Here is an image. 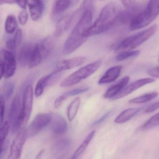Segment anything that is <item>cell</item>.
<instances>
[{"label":"cell","instance_id":"30bf717a","mask_svg":"<svg viewBox=\"0 0 159 159\" xmlns=\"http://www.w3.org/2000/svg\"><path fill=\"white\" fill-rule=\"evenodd\" d=\"M33 104V89L32 85H29L23 92L22 99L23 128L25 126L31 114Z\"/></svg>","mask_w":159,"mask_h":159},{"label":"cell","instance_id":"f1b7e54d","mask_svg":"<svg viewBox=\"0 0 159 159\" xmlns=\"http://www.w3.org/2000/svg\"><path fill=\"white\" fill-rule=\"evenodd\" d=\"M17 21L16 16L13 15H8L6 20L5 29L7 33L13 34L17 28Z\"/></svg>","mask_w":159,"mask_h":159},{"label":"cell","instance_id":"e575fe53","mask_svg":"<svg viewBox=\"0 0 159 159\" xmlns=\"http://www.w3.org/2000/svg\"><path fill=\"white\" fill-rule=\"evenodd\" d=\"M28 12L26 10L21 11L18 16V21L20 24L21 25H25L28 21Z\"/></svg>","mask_w":159,"mask_h":159},{"label":"cell","instance_id":"9a60e30c","mask_svg":"<svg viewBox=\"0 0 159 159\" xmlns=\"http://www.w3.org/2000/svg\"><path fill=\"white\" fill-rule=\"evenodd\" d=\"M27 6L29 7L31 18L33 21H38L42 17L43 14L44 3L40 0L28 1Z\"/></svg>","mask_w":159,"mask_h":159},{"label":"cell","instance_id":"7a4b0ae2","mask_svg":"<svg viewBox=\"0 0 159 159\" xmlns=\"http://www.w3.org/2000/svg\"><path fill=\"white\" fill-rule=\"evenodd\" d=\"M121 10L120 6L115 2L108 3L101 11L95 22L85 32L87 37L100 34L117 24Z\"/></svg>","mask_w":159,"mask_h":159},{"label":"cell","instance_id":"b9f144b4","mask_svg":"<svg viewBox=\"0 0 159 159\" xmlns=\"http://www.w3.org/2000/svg\"><path fill=\"white\" fill-rule=\"evenodd\" d=\"M44 152L45 150H42L41 151H40V152L37 154L35 159H41L42 156H43L44 153Z\"/></svg>","mask_w":159,"mask_h":159},{"label":"cell","instance_id":"1f68e13d","mask_svg":"<svg viewBox=\"0 0 159 159\" xmlns=\"http://www.w3.org/2000/svg\"><path fill=\"white\" fill-rule=\"evenodd\" d=\"M139 50H128L120 53L116 57L117 61H122L131 58H135L140 55Z\"/></svg>","mask_w":159,"mask_h":159},{"label":"cell","instance_id":"7bdbcfd3","mask_svg":"<svg viewBox=\"0 0 159 159\" xmlns=\"http://www.w3.org/2000/svg\"><path fill=\"white\" fill-rule=\"evenodd\" d=\"M4 76V72H3V68L2 66V64L0 63V80L1 78L3 77Z\"/></svg>","mask_w":159,"mask_h":159},{"label":"cell","instance_id":"484cf974","mask_svg":"<svg viewBox=\"0 0 159 159\" xmlns=\"http://www.w3.org/2000/svg\"><path fill=\"white\" fill-rule=\"evenodd\" d=\"M22 40V31L20 29H18L15 34L13 38L9 39L6 42L7 48L11 50H15L21 44Z\"/></svg>","mask_w":159,"mask_h":159},{"label":"cell","instance_id":"d4e9b609","mask_svg":"<svg viewBox=\"0 0 159 159\" xmlns=\"http://www.w3.org/2000/svg\"><path fill=\"white\" fill-rule=\"evenodd\" d=\"M95 131L93 130L91 132L88 134V136L86 137L83 143L81 144V145L79 147L77 148V149L75 150V153H74L73 155V157H74L75 158L77 159L80 155H82V153L85 151L86 148L88 147L89 144L91 142L92 140L93 139V137L95 135Z\"/></svg>","mask_w":159,"mask_h":159},{"label":"cell","instance_id":"5bb4252c","mask_svg":"<svg viewBox=\"0 0 159 159\" xmlns=\"http://www.w3.org/2000/svg\"><path fill=\"white\" fill-rule=\"evenodd\" d=\"M34 46V45L31 43H26L20 49L18 59L21 67H25L30 65Z\"/></svg>","mask_w":159,"mask_h":159},{"label":"cell","instance_id":"8fae6325","mask_svg":"<svg viewBox=\"0 0 159 159\" xmlns=\"http://www.w3.org/2000/svg\"><path fill=\"white\" fill-rule=\"evenodd\" d=\"M155 80L154 78H143V79L136 80L129 85V86L125 87L115 98H113L112 100H118V99L124 98L125 96L129 95L136 90L146 85L151 84L155 82Z\"/></svg>","mask_w":159,"mask_h":159},{"label":"cell","instance_id":"44dd1931","mask_svg":"<svg viewBox=\"0 0 159 159\" xmlns=\"http://www.w3.org/2000/svg\"><path fill=\"white\" fill-rule=\"evenodd\" d=\"M89 90V87L79 88L75 89L72 90L67 91L66 93L59 96L56 99L55 101V106L56 108H58L61 106L63 103L69 97L75 96L87 92Z\"/></svg>","mask_w":159,"mask_h":159},{"label":"cell","instance_id":"e0dca14e","mask_svg":"<svg viewBox=\"0 0 159 159\" xmlns=\"http://www.w3.org/2000/svg\"><path fill=\"white\" fill-rule=\"evenodd\" d=\"M122 68L121 65H116L109 68L100 78L98 81V84L104 85L116 81L120 75Z\"/></svg>","mask_w":159,"mask_h":159},{"label":"cell","instance_id":"ac0fdd59","mask_svg":"<svg viewBox=\"0 0 159 159\" xmlns=\"http://www.w3.org/2000/svg\"><path fill=\"white\" fill-rule=\"evenodd\" d=\"M79 2L78 1H56L54 3L52 10V16L54 18L62 14L63 12L74 6Z\"/></svg>","mask_w":159,"mask_h":159},{"label":"cell","instance_id":"4dcf8cb0","mask_svg":"<svg viewBox=\"0 0 159 159\" xmlns=\"http://www.w3.org/2000/svg\"><path fill=\"white\" fill-rule=\"evenodd\" d=\"M159 125V113L154 115L141 127V130H147Z\"/></svg>","mask_w":159,"mask_h":159},{"label":"cell","instance_id":"d6986e66","mask_svg":"<svg viewBox=\"0 0 159 159\" xmlns=\"http://www.w3.org/2000/svg\"><path fill=\"white\" fill-rule=\"evenodd\" d=\"M75 13L69 14L61 18L57 23L55 35L57 37L61 36L69 29L74 17Z\"/></svg>","mask_w":159,"mask_h":159},{"label":"cell","instance_id":"8d00e7d4","mask_svg":"<svg viewBox=\"0 0 159 159\" xmlns=\"http://www.w3.org/2000/svg\"><path fill=\"white\" fill-rule=\"evenodd\" d=\"M159 108V101L157 102L154 103L152 104L151 105L148 106L146 109L145 110V113L146 114L148 113H153L155 112L157 109Z\"/></svg>","mask_w":159,"mask_h":159},{"label":"cell","instance_id":"60d3db41","mask_svg":"<svg viewBox=\"0 0 159 159\" xmlns=\"http://www.w3.org/2000/svg\"><path fill=\"white\" fill-rule=\"evenodd\" d=\"M14 3H16V1L2 0V1H0V6L2 4H13Z\"/></svg>","mask_w":159,"mask_h":159},{"label":"cell","instance_id":"3957f363","mask_svg":"<svg viewBox=\"0 0 159 159\" xmlns=\"http://www.w3.org/2000/svg\"><path fill=\"white\" fill-rule=\"evenodd\" d=\"M159 14V1H150L143 10L138 13L129 23L130 30L142 29L154 21Z\"/></svg>","mask_w":159,"mask_h":159},{"label":"cell","instance_id":"9c48e42d","mask_svg":"<svg viewBox=\"0 0 159 159\" xmlns=\"http://www.w3.org/2000/svg\"><path fill=\"white\" fill-rule=\"evenodd\" d=\"M27 137L25 129H20L12 141L7 159H20Z\"/></svg>","mask_w":159,"mask_h":159},{"label":"cell","instance_id":"52a82bcc","mask_svg":"<svg viewBox=\"0 0 159 159\" xmlns=\"http://www.w3.org/2000/svg\"><path fill=\"white\" fill-rule=\"evenodd\" d=\"M52 115L48 113L38 114L25 129L27 138L37 135L43 129L49 125L52 119Z\"/></svg>","mask_w":159,"mask_h":159},{"label":"cell","instance_id":"5b68a950","mask_svg":"<svg viewBox=\"0 0 159 159\" xmlns=\"http://www.w3.org/2000/svg\"><path fill=\"white\" fill-rule=\"evenodd\" d=\"M102 64V61L98 60L80 68L79 70L63 79L60 84V87H68L78 84L94 73Z\"/></svg>","mask_w":159,"mask_h":159},{"label":"cell","instance_id":"2e32d148","mask_svg":"<svg viewBox=\"0 0 159 159\" xmlns=\"http://www.w3.org/2000/svg\"><path fill=\"white\" fill-rule=\"evenodd\" d=\"M129 79L130 77L129 76H125L121 78L107 90L104 94V98L112 100L126 87Z\"/></svg>","mask_w":159,"mask_h":159},{"label":"cell","instance_id":"ffe728a7","mask_svg":"<svg viewBox=\"0 0 159 159\" xmlns=\"http://www.w3.org/2000/svg\"><path fill=\"white\" fill-rule=\"evenodd\" d=\"M143 108H131L126 109L120 114L114 120L117 124H122L130 120L132 118L137 115Z\"/></svg>","mask_w":159,"mask_h":159},{"label":"cell","instance_id":"4316f807","mask_svg":"<svg viewBox=\"0 0 159 159\" xmlns=\"http://www.w3.org/2000/svg\"><path fill=\"white\" fill-rule=\"evenodd\" d=\"M158 96V93L157 92H152L146 93L139 97L131 99L129 102L131 104H143L148 102L155 99Z\"/></svg>","mask_w":159,"mask_h":159},{"label":"cell","instance_id":"277c9868","mask_svg":"<svg viewBox=\"0 0 159 159\" xmlns=\"http://www.w3.org/2000/svg\"><path fill=\"white\" fill-rule=\"evenodd\" d=\"M157 25L155 24L146 30L125 38L115 48L116 51L130 50L138 47L154 35L157 30Z\"/></svg>","mask_w":159,"mask_h":159},{"label":"cell","instance_id":"f35d334b","mask_svg":"<svg viewBox=\"0 0 159 159\" xmlns=\"http://www.w3.org/2000/svg\"><path fill=\"white\" fill-rule=\"evenodd\" d=\"M14 90V85L10 83L7 85V87L6 91V96L7 98L10 97V95L12 94Z\"/></svg>","mask_w":159,"mask_h":159},{"label":"cell","instance_id":"ba28073f","mask_svg":"<svg viewBox=\"0 0 159 159\" xmlns=\"http://www.w3.org/2000/svg\"><path fill=\"white\" fill-rule=\"evenodd\" d=\"M0 63L3 68L5 78H10L14 75L16 69V61L12 52L2 49L0 51Z\"/></svg>","mask_w":159,"mask_h":159},{"label":"cell","instance_id":"6da1fadb","mask_svg":"<svg viewBox=\"0 0 159 159\" xmlns=\"http://www.w3.org/2000/svg\"><path fill=\"white\" fill-rule=\"evenodd\" d=\"M92 8V4L86 7L79 21L64 44L62 50L64 55H70L73 53L87 41L88 37L85 36V33L91 26Z\"/></svg>","mask_w":159,"mask_h":159},{"label":"cell","instance_id":"8992f818","mask_svg":"<svg viewBox=\"0 0 159 159\" xmlns=\"http://www.w3.org/2000/svg\"><path fill=\"white\" fill-rule=\"evenodd\" d=\"M8 123L10 130L13 133L23 129L22 101L19 95L16 96L12 101L9 110Z\"/></svg>","mask_w":159,"mask_h":159},{"label":"cell","instance_id":"f546056e","mask_svg":"<svg viewBox=\"0 0 159 159\" xmlns=\"http://www.w3.org/2000/svg\"><path fill=\"white\" fill-rule=\"evenodd\" d=\"M10 130V126L7 121L5 122L0 128V156L3 150L4 144Z\"/></svg>","mask_w":159,"mask_h":159},{"label":"cell","instance_id":"ee69618b","mask_svg":"<svg viewBox=\"0 0 159 159\" xmlns=\"http://www.w3.org/2000/svg\"><path fill=\"white\" fill-rule=\"evenodd\" d=\"M70 159H76L75 158V157H73V156H72V157H71L70 158Z\"/></svg>","mask_w":159,"mask_h":159},{"label":"cell","instance_id":"7402d4cb","mask_svg":"<svg viewBox=\"0 0 159 159\" xmlns=\"http://www.w3.org/2000/svg\"><path fill=\"white\" fill-rule=\"evenodd\" d=\"M38 44L44 59H45L50 55L53 49V41L50 38L47 37L38 43Z\"/></svg>","mask_w":159,"mask_h":159},{"label":"cell","instance_id":"836d02e7","mask_svg":"<svg viewBox=\"0 0 159 159\" xmlns=\"http://www.w3.org/2000/svg\"><path fill=\"white\" fill-rule=\"evenodd\" d=\"M70 144V141L69 139H62L57 143L56 146V149L58 151L64 150L66 147H68Z\"/></svg>","mask_w":159,"mask_h":159},{"label":"cell","instance_id":"7c38bea8","mask_svg":"<svg viewBox=\"0 0 159 159\" xmlns=\"http://www.w3.org/2000/svg\"><path fill=\"white\" fill-rule=\"evenodd\" d=\"M86 61V58L83 57H77L68 59L63 60L57 63L55 71L59 72L73 69L81 65Z\"/></svg>","mask_w":159,"mask_h":159},{"label":"cell","instance_id":"d6a6232c","mask_svg":"<svg viewBox=\"0 0 159 159\" xmlns=\"http://www.w3.org/2000/svg\"><path fill=\"white\" fill-rule=\"evenodd\" d=\"M5 101L4 98L0 94V128L3 124L4 117Z\"/></svg>","mask_w":159,"mask_h":159},{"label":"cell","instance_id":"cb8c5ba5","mask_svg":"<svg viewBox=\"0 0 159 159\" xmlns=\"http://www.w3.org/2000/svg\"><path fill=\"white\" fill-rule=\"evenodd\" d=\"M44 60L40 49L38 43L34 45L33 52L32 55L29 67L30 68H33L39 65Z\"/></svg>","mask_w":159,"mask_h":159},{"label":"cell","instance_id":"4fadbf2b","mask_svg":"<svg viewBox=\"0 0 159 159\" xmlns=\"http://www.w3.org/2000/svg\"><path fill=\"white\" fill-rule=\"evenodd\" d=\"M51 129L53 133L57 135H62L68 130V124L65 119L59 114L52 115L51 119Z\"/></svg>","mask_w":159,"mask_h":159},{"label":"cell","instance_id":"83f0119b","mask_svg":"<svg viewBox=\"0 0 159 159\" xmlns=\"http://www.w3.org/2000/svg\"><path fill=\"white\" fill-rule=\"evenodd\" d=\"M49 77H50V75L48 74L38 80L36 84L35 91H34L35 97H39L42 96V94L43 93L45 88L48 85V81Z\"/></svg>","mask_w":159,"mask_h":159},{"label":"cell","instance_id":"d590c367","mask_svg":"<svg viewBox=\"0 0 159 159\" xmlns=\"http://www.w3.org/2000/svg\"><path fill=\"white\" fill-rule=\"evenodd\" d=\"M111 111H109V112L107 113L106 114H105L102 116L99 119H97L96 121H94L93 123L92 126H97V125H100L102 124V122H103L107 118L109 117V116L111 115Z\"/></svg>","mask_w":159,"mask_h":159},{"label":"cell","instance_id":"603a6c76","mask_svg":"<svg viewBox=\"0 0 159 159\" xmlns=\"http://www.w3.org/2000/svg\"><path fill=\"white\" fill-rule=\"evenodd\" d=\"M81 100L79 97H77L74 99L69 105L67 111V116L69 121H72L75 118L78 113Z\"/></svg>","mask_w":159,"mask_h":159},{"label":"cell","instance_id":"74e56055","mask_svg":"<svg viewBox=\"0 0 159 159\" xmlns=\"http://www.w3.org/2000/svg\"><path fill=\"white\" fill-rule=\"evenodd\" d=\"M148 74L151 76L159 78V67L151 68L148 71Z\"/></svg>","mask_w":159,"mask_h":159},{"label":"cell","instance_id":"ab89813d","mask_svg":"<svg viewBox=\"0 0 159 159\" xmlns=\"http://www.w3.org/2000/svg\"><path fill=\"white\" fill-rule=\"evenodd\" d=\"M16 3L23 10L26 9L27 5V1H16Z\"/></svg>","mask_w":159,"mask_h":159}]
</instances>
